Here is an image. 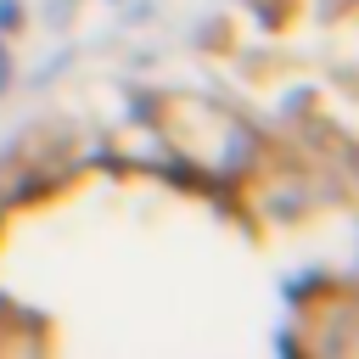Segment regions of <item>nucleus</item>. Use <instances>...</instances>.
Listing matches in <instances>:
<instances>
[{
	"label": "nucleus",
	"mask_w": 359,
	"mask_h": 359,
	"mask_svg": "<svg viewBox=\"0 0 359 359\" xmlns=\"http://www.w3.org/2000/svg\"><path fill=\"white\" fill-rule=\"evenodd\" d=\"M17 17H22V6H17V0H0V34L17 28Z\"/></svg>",
	"instance_id": "f257e3e1"
}]
</instances>
